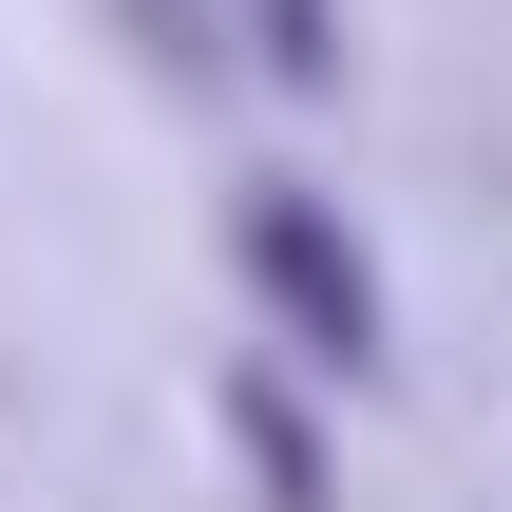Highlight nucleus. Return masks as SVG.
<instances>
[{
    "label": "nucleus",
    "mask_w": 512,
    "mask_h": 512,
    "mask_svg": "<svg viewBox=\"0 0 512 512\" xmlns=\"http://www.w3.org/2000/svg\"><path fill=\"white\" fill-rule=\"evenodd\" d=\"M228 247H247V285L285 304V342H304V361L380 380V266H361V228H342L323 190H247V209H228Z\"/></svg>",
    "instance_id": "obj_1"
},
{
    "label": "nucleus",
    "mask_w": 512,
    "mask_h": 512,
    "mask_svg": "<svg viewBox=\"0 0 512 512\" xmlns=\"http://www.w3.org/2000/svg\"><path fill=\"white\" fill-rule=\"evenodd\" d=\"M228 418H247V456H266V512H323V437L285 418V380H228Z\"/></svg>",
    "instance_id": "obj_2"
},
{
    "label": "nucleus",
    "mask_w": 512,
    "mask_h": 512,
    "mask_svg": "<svg viewBox=\"0 0 512 512\" xmlns=\"http://www.w3.org/2000/svg\"><path fill=\"white\" fill-rule=\"evenodd\" d=\"M247 38H266V76H304V95L342 76V0H247Z\"/></svg>",
    "instance_id": "obj_3"
}]
</instances>
